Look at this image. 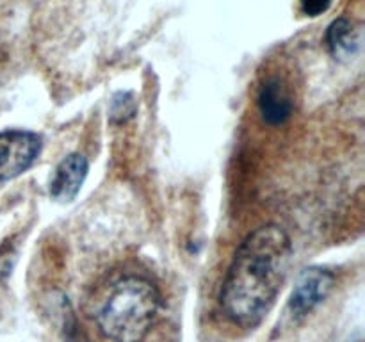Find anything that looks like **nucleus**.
Masks as SVG:
<instances>
[{
  "instance_id": "nucleus-7",
  "label": "nucleus",
  "mask_w": 365,
  "mask_h": 342,
  "mask_svg": "<svg viewBox=\"0 0 365 342\" xmlns=\"http://www.w3.org/2000/svg\"><path fill=\"white\" fill-rule=\"evenodd\" d=\"M327 43L335 59H349L360 46V31L348 18H339L328 27Z\"/></svg>"
},
{
  "instance_id": "nucleus-5",
  "label": "nucleus",
  "mask_w": 365,
  "mask_h": 342,
  "mask_svg": "<svg viewBox=\"0 0 365 342\" xmlns=\"http://www.w3.org/2000/svg\"><path fill=\"white\" fill-rule=\"evenodd\" d=\"M89 162L82 153H70L57 164L50 180V196L59 203H70L77 198L88 177Z\"/></svg>"
},
{
  "instance_id": "nucleus-3",
  "label": "nucleus",
  "mask_w": 365,
  "mask_h": 342,
  "mask_svg": "<svg viewBox=\"0 0 365 342\" xmlns=\"http://www.w3.org/2000/svg\"><path fill=\"white\" fill-rule=\"evenodd\" d=\"M41 148V138L34 132H0V182L13 180L25 173L38 160Z\"/></svg>"
},
{
  "instance_id": "nucleus-4",
  "label": "nucleus",
  "mask_w": 365,
  "mask_h": 342,
  "mask_svg": "<svg viewBox=\"0 0 365 342\" xmlns=\"http://www.w3.org/2000/svg\"><path fill=\"white\" fill-rule=\"evenodd\" d=\"M335 285V274L323 267H307L296 278L289 298V310L294 319L309 316L317 305L328 298Z\"/></svg>"
},
{
  "instance_id": "nucleus-6",
  "label": "nucleus",
  "mask_w": 365,
  "mask_h": 342,
  "mask_svg": "<svg viewBox=\"0 0 365 342\" xmlns=\"http://www.w3.org/2000/svg\"><path fill=\"white\" fill-rule=\"evenodd\" d=\"M257 105L262 120L271 127L284 125L292 114V98L289 95L284 82L277 77H271L262 82L257 96Z\"/></svg>"
},
{
  "instance_id": "nucleus-2",
  "label": "nucleus",
  "mask_w": 365,
  "mask_h": 342,
  "mask_svg": "<svg viewBox=\"0 0 365 342\" xmlns=\"http://www.w3.org/2000/svg\"><path fill=\"white\" fill-rule=\"evenodd\" d=\"M160 306L155 285L143 276H125L110 287L96 312L102 333L113 342H143Z\"/></svg>"
},
{
  "instance_id": "nucleus-8",
  "label": "nucleus",
  "mask_w": 365,
  "mask_h": 342,
  "mask_svg": "<svg viewBox=\"0 0 365 342\" xmlns=\"http://www.w3.org/2000/svg\"><path fill=\"white\" fill-rule=\"evenodd\" d=\"M61 319H63V328H61V330H63L64 342H93L91 338L88 337V333L82 330L81 324H78L70 301L64 298L63 301H61Z\"/></svg>"
},
{
  "instance_id": "nucleus-1",
  "label": "nucleus",
  "mask_w": 365,
  "mask_h": 342,
  "mask_svg": "<svg viewBox=\"0 0 365 342\" xmlns=\"http://www.w3.org/2000/svg\"><path fill=\"white\" fill-rule=\"evenodd\" d=\"M292 242L280 224L253 230L235 252L220 292L225 316L237 326L257 328L273 309L287 278Z\"/></svg>"
},
{
  "instance_id": "nucleus-10",
  "label": "nucleus",
  "mask_w": 365,
  "mask_h": 342,
  "mask_svg": "<svg viewBox=\"0 0 365 342\" xmlns=\"http://www.w3.org/2000/svg\"><path fill=\"white\" fill-rule=\"evenodd\" d=\"M299 2H302L303 13L309 16H319L331 6V0H299Z\"/></svg>"
},
{
  "instance_id": "nucleus-9",
  "label": "nucleus",
  "mask_w": 365,
  "mask_h": 342,
  "mask_svg": "<svg viewBox=\"0 0 365 342\" xmlns=\"http://www.w3.org/2000/svg\"><path fill=\"white\" fill-rule=\"evenodd\" d=\"M134 113H135V102L134 98H132V95H128V93H120L113 102L110 116L118 121H125L128 120V118L134 116Z\"/></svg>"
}]
</instances>
